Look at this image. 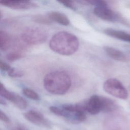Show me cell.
<instances>
[{
	"label": "cell",
	"instance_id": "cell-1",
	"mask_svg": "<svg viewBox=\"0 0 130 130\" xmlns=\"http://www.w3.org/2000/svg\"><path fill=\"white\" fill-rule=\"evenodd\" d=\"M79 46L78 38L74 34L60 31L55 34L49 42V47L54 52L62 55H71L75 53Z\"/></svg>",
	"mask_w": 130,
	"mask_h": 130
},
{
	"label": "cell",
	"instance_id": "cell-2",
	"mask_svg": "<svg viewBox=\"0 0 130 130\" xmlns=\"http://www.w3.org/2000/svg\"><path fill=\"white\" fill-rule=\"evenodd\" d=\"M45 89L51 94L62 95L70 88L72 80L70 75L62 71H55L48 73L43 80Z\"/></svg>",
	"mask_w": 130,
	"mask_h": 130
},
{
	"label": "cell",
	"instance_id": "cell-3",
	"mask_svg": "<svg viewBox=\"0 0 130 130\" xmlns=\"http://www.w3.org/2000/svg\"><path fill=\"white\" fill-rule=\"evenodd\" d=\"M21 39L26 44L37 45L46 41L47 33L44 29L40 27H29L22 32Z\"/></svg>",
	"mask_w": 130,
	"mask_h": 130
},
{
	"label": "cell",
	"instance_id": "cell-4",
	"mask_svg": "<svg viewBox=\"0 0 130 130\" xmlns=\"http://www.w3.org/2000/svg\"><path fill=\"white\" fill-rule=\"evenodd\" d=\"M103 89L108 94L118 99L126 100L128 98L126 89L120 81L115 78H110L105 81Z\"/></svg>",
	"mask_w": 130,
	"mask_h": 130
},
{
	"label": "cell",
	"instance_id": "cell-5",
	"mask_svg": "<svg viewBox=\"0 0 130 130\" xmlns=\"http://www.w3.org/2000/svg\"><path fill=\"white\" fill-rule=\"evenodd\" d=\"M103 127L104 130H129L130 123L123 115H113L105 120Z\"/></svg>",
	"mask_w": 130,
	"mask_h": 130
},
{
	"label": "cell",
	"instance_id": "cell-6",
	"mask_svg": "<svg viewBox=\"0 0 130 130\" xmlns=\"http://www.w3.org/2000/svg\"><path fill=\"white\" fill-rule=\"evenodd\" d=\"M0 94L2 97L11 102L20 109H25L27 106V103L24 99L19 94L7 90L2 83L0 84Z\"/></svg>",
	"mask_w": 130,
	"mask_h": 130
},
{
	"label": "cell",
	"instance_id": "cell-7",
	"mask_svg": "<svg viewBox=\"0 0 130 130\" xmlns=\"http://www.w3.org/2000/svg\"><path fill=\"white\" fill-rule=\"evenodd\" d=\"M93 13L97 17L104 20L111 22L124 21L122 18L108 5L95 7L93 10Z\"/></svg>",
	"mask_w": 130,
	"mask_h": 130
},
{
	"label": "cell",
	"instance_id": "cell-8",
	"mask_svg": "<svg viewBox=\"0 0 130 130\" xmlns=\"http://www.w3.org/2000/svg\"><path fill=\"white\" fill-rule=\"evenodd\" d=\"M85 111L91 115H95L102 111V96L93 95L83 104Z\"/></svg>",
	"mask_w": 130,
	"mask_h": 130
},
{
	"label": "cell",
	"instance_id": "cell-9",
	"mask_svg": "<svg viewBox=\"0 0 130 130\" xmlns=\"http://www.w3.org/2000/svg\"><path fill=\"white\" fill-rule=\"evenodd\" d=\"M0 4L4 6L15 10H28L38 7L37 4L28 1L1 0Z\"/></svg>",
	"mask_w": 130,
	"mask_h": 130
},
{
	"label": "cell",
	"instance_id": "cell-10",
	"mask_svg": "<svg viewBox=\"0 0 130 130\" xmlns=\"http://www.w3.org/2000/svg\"><path fill=\"white\" fill-rule=\"evenodd\" d=\"M24 116L28 121L36 125L44 127H49L50 126L49 122L43 115L37 111L29 110L24 113Z\"/></svg>",
	"mask_w": 130,
	"mask_h": 130
},
{
	"label": "cell",
	"instance_id": "cell-11",
	"mask_svg": "<svg viewBox=\"0 0 130 130\" xmlns=\"http://www.w3.org/2000/svg\"><path fill=\"white\" fill-rule=\"evenodd\" d=\"M104 50L109 56L115 60L122 62L130 61V57L118 49L110 46H104Z\"/></svg>",
	"mask_w": 130,
	"mask_h": 130
},
{
	"label": "cell",
	"instance_id": "cell-12",
	"mask_svg": "<svg viewBox=\"0 0 130 130\" xmlns=\"http://www.w3.org/2000/svg\"><path fill=\"white\" fill-rule=\"evenodd\" d=\"M104 32L106 35L114 38L130 43L129 33L126 32L122 30L113 29L111 28H108L104 29Z\"/></svg>",
	"mask_w": 130,
	"mask_h": 130
},
{
	"label": "cell",
	"instance_id": "cell-13",
	"mask_svg": "<svg viewBox=\"0 0 130 130\" xmlns=\"http://www.w3.org/2000/svg\"><path fill=\"white\" fill-rule=\"evenodd\" d=\"M47 15L52 21L57 22L58 23L67 26L70 24V20L68 17L64 14L57 11L49 12Z\"/></svg>",
	"mask_w": 130,
	"mask_h": 130
},
{
	"label": "cell",
	"instance_id": "cell-14",
	"mask_svg": "<svg viewBox=\"0 0 130 130\" xmlns=\"http://www.w3.org/2000/svg\"><path fill=\"white\" fill-rule=\"evenodd\" d=\"M102 111L104 112H112L118 108V105L113 100L102 96Z\"/></svg>",
	"mask_w": 130,
	"mask_h": 130
},
{
	"label": "cell",
	"instance_id": "cell-15",
	"mask_svg": "<svg viewBox=\"0 0 130 130\" xmlns=\"http://www.w3.org/2000/svg\"><path fill=\"white\" fill-rule=\"evenodd\" d=\"M11 43V39L9 35L6 31H0V49L2 51L8 50Z\"/></svg>",
	"mask_w": 130,
	"mask_h": 130
},
{
	"label": "cell",
	"instance_id": "cell-16",
	"mask_svg": "<svg viewBox=\"0 0 130 130\" xmlns=\"http://www.w3.org/2000/svg\"><path fill=\"white\" fill-rule=\"evenodd\" d=\"M49 110L52 113H54L56 115L67 118H71L73 116L74 117V119H75V114L67 112L62 108H59L55 106H51L49 108Z\"/></svg>",
	"mask_w": 130,
	"mask_h": 130
},
{
	"label": "cell",
	"instance_id": "cell-17",
	"mask_svg": "<svg viewBox=\"0 0 130 130\" xmlns=\"http://www.w3.org/2000/svg\"><path fill=\"white\" fill-rule=\"evenodd\" d=\"M32 20L37 23L42 24H50L52 23L51 20L47 15L36 14L32 16Z\"/></svg>",
	"mask_w": 130,
	"mask_h": 130
},
{
	"label": "cell",
	"instance_id": "cell-18",
	"mask_svg": "<svg viewBox=\"0 0 130 130\" xmlns=\"http://www.w3.org/2000/svg\"><path fill=\"white\" fill-rule=\"evenodd\" d=\"M23 93L29 99L33 100L38 101L40 100V96L38 94L31 89L28 88H24L22 89Z\"/></svg>",
	"mask_w": 130,
	"mask_h": 130
},
{
	"label": "cell",
	"instance_id": "cell-19",
	"mask_svg": "<svg viewBox=\"0 0 130 130\" xmlns=\"http://www.w3.org/2000/svg\"><path fill=\"white\" fill-rule=\"evenodd\" d=\"M24 56L22 53L19 51H12L8 53L6 55V59L9 61H14L21 58Z\"/></svg>",
	"mask_w": 130,
	"mask_h": 130
},
{
	"label": "cell",
	"instance_id": "cell-20",
	"mask_svg": "<svg viewBox=\"0 0 130 130\" xmlns=\"http://www.w3.org/2000/svg\"><path fill=\"white\" fill-rule=\"evenodd\" d=\"M7 73L10 77L13 78L21 77L24 75V73L22 71L13 68H11Z\"/></svg>",
	"mask_w": 130,
	"mask_h": 130
},
{
	"label": "cell",
	"instance_id": "cell-21",
	"mask_svg": "<svg viewBox=\"0 0 130 130\" xmlns=\"http://www.w3.org/2000/svg\"><path fill=\"white\" fill-rule=\"evenodd\" d=\"M59 3L60 4H62L63 6H66V7H68L72 10H76L77 9L73 1H58Z\"/></svg>",
	"mask_w": 130,
	"mask_h": 130
},
{
	"label": "cell",
	"instance_id": "cell-22",
	"mask_svg": "<svg viewBox=\"0 0 130 130\" xmlns=\"http://www.w3.org/2000/svg\"><path fill=\"white\" fill-rule=\"evenodd\" d=\"M0 68L2 71L7 72L11 69V67L8 63L1 60H0Z\"/></svg>",
	"mask_w": 130,
	"mask_h": 130
},
{
	"label": "cell",
	"instance_id": "cell-23",
	"mask_svg": "<svg viewBox=\"0 0 130 130\" xmlns=\"http://www.w3.org/2000/svg\"><path fill=\"white\" fill-rule=\"evenodd\" d=\"M0 118L2 121L5 122H9L10 120L7 115L2 110L0 111Z\"/></svg>",
	"mask_w": 130,
	"mask_h": 130
},
{
	"label": "cell",
	"instance_id": "cell-24",
	"mask_svg": "<svg viewBox=\"0 0 130 130\" xmlns=\"http://www.w3.org/2000/svg\"><path fill=\"white\" fill-rule=\"evenodd\" d=\"M0 103L1 105H6L7 104L6 102L4 100H3L2 97L1 98V99H0Z\"/></svg>",
	"mask_w": 130,
	"mask_h": 130
}]
</instances>
